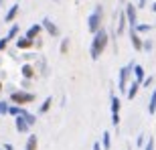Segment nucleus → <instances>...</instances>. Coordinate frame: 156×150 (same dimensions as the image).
Instances as JSON below:
<instances>
[{
  "label": "nucleus",
  "mask_w": 156,
  "mask_h": 150,
  "mask_svg": "<svg viewBox=\"0 0 156 150\" xmlns=\"http://www.w3.org/2000/svg\"><path fill=\"white\" fill-rule=\"evenodd\" d=\"M148 114H156V87H154V91H152L150 95V102H148Z\"/></svg>",
  "instance_id": "4be33fe9"
},
{
  "label": "nucleus",
  "mask_w": 156,
  "mask_h": 150,
  "mask_svg": "<svg viewBox=\"0 0 156 150\" xmlns=\"http://www.w3.org/2000/svg\"><path fill=\"white\" fill-rule=\"evenodd\" d=\"M35 47V41L29 39V37H16V49L20 51H27V49H33Z\"/></svg>",
  "instance_id": "ddd939ff"
},
{
  "label": "nucleus",
  "mask_w": 156,
  "mask_h": 150,
  "mask_svg": "<svg viewBox=\"0 0 156 150\" xmlns=\"http://www.w3.org/2000/svg\"><path fill=\"white\" fill-rule=\"evenodd\" d=\"M130 43L136 51H142V45H144V39L140 37V33H136L134 29H130Z\"/></svg>",
  "instance_id": "9d476101"
},
{
  "label": "nucleus",
  "mask_w": 156,
  "mask_h": 150,
  "mask_svg": "<svg viewBox=\"0 0 156 150\" xmlns=\"http://www.w3.org/2000/svg\"><path fill=\"white\" fill-rule=\"evenodd\" d=\"M116 16H118V29L116 30H118V37H120V35H124L126 29H128V18H126V12H124V10L118 12Z\"/></svg>",
  "instance_id": "f8f14e48"
},
{
  "label": "nucleus",
  "mask_w": 156,
  "mask_h": 150,
  "mask_svg": "<svg viewBox=\"0 0 156 150\" xmlns=\"http://www.w3.org/2000/svg\"><path fill=\"white\" fill-rule=\"evenodd\" d=\"M146 6H148V0H138L136 8H146Z\"/></svg>",
  "instance_id": "7c9ffc66"
},
{
  "label": "nucleus",
  "mask_w": 156,
  "mask_h": 150,
  "mask_svg": "<svg viewBox=\"0 0 156 150\" xmlns=\"http://www.w3.org/2000/svg\"><path fill=\"white\" fill-rule=\"evenodd\" d=\"M4 2H6V0H0V6H4Z\"/></svg>",
  "instance_id": "f704fd0d"
},
{
  "label": "nucleus",
  "mask_w": 156,
  "mask_h": 150,
  "mask_svg": "<svg viewBox=\"0 0 156 150\" xmlns=\"http://www.w3.org/2000/svg\"><path fill=\"white\" fill-rule=\"evenodd\" d=\"M41 33H43V27H41V23H35V24H30L29 29H27L24 37H29V39H33V41H35L37 37H41Z\"/></svg>",
  "instance_id": "2eb2a0df"
},
{
  "label": "nucleus",
  "mask_w": 156,
  "mask_h": 150,
  "mask_svg": "<svg viewBox=\"0 0 156 150\" xmlns=\"http://www.w3.org/2000/svg\"><path fill=\"white\" fill-rule=\"evenodd\" d=\"M140 87H142V83H140L138 79H130V83H128V89H126V98L128 99H134L136 95H138V91H140Z\"/></svg>",
  "instance_id": "6e6552de"
},
{
  "label": "nucleus",
  "mask_w": 156,
  "mask_h": 150,
  "mask_svg": "<svg viewBox=\"0 0 156 150\" xmlns=\"http://www.w3.org/2000/svg\"><path fill=\"white\" fill-rule=\"evenodd\" d=\"M18 33H20V27L12 23V24H10V29H8V33H6V39H8V41H16Z\"/></svg>",
  "instance_id": "a211bd4d"
},
{
  "label": "nucleus",
  "mask_w": 156,
  "mask_h": 150,
  "mask_svg": "<svg viewBox=\"0 0 156 150\" xmlns=\"http://www.w3.org/2000/svg\"><path fill=\"white\" fill-rule=\"evenodd\" d=\"M2 87H4V85H2V81H0V91H2Z\"/></svg>",
  "instance_id": "c9c22d12"
},
{
  "label": "nucleus",
  "mask_w": 156,
  "mask_h": 150,
  "mask_svg": "<svg viewBox=\"0 0 156 150\" xmlns=\"http://www.w3.org/2000/svg\"><path fill=\"white\" fill-rule=\"evenodd\" d=\"M101 148H104V150H110L112 148V136H110V132L101 134Z\"/></svg>",
  "instance_id": "412c9836"
},
{
  "label": "nucleus",
  "mask_w": 156,
  "mask_h": 150,
  "mask_svg": "<svg viewBox=\"0 0 156 150\" xmlns=\"http://www.w3.org/2000/svg\"><path fill=\"white\" fill-rule=\"evenodd\" d=\"M41 27H43V30H45L47 35H51L53 39H57V37H61V30H59V27L55 23H53L51 18H43V20H41Z\"/></svg>",
  "instance_id": "0eeeda50"
},
{
  "label": "nucleus",
  "mask_w": 156,
  "mask_h": 150,
  "mask_svg": "<svg viewBox=\"0 0 156 150\" xmlns=\"http://www.w3.org/2000/svg\"><path fill=\"white\" fill-rule=\"evenodd\" d=\"M150 10H152V12H156V2H152V6H150Z\"/></svg>",
  "instance_id": "72a5a7b5"
},
{
  "label": "nucleus",
  "mask_w": 156,
  "mask_h": 150,
  "mask_svg": "<svg viewBox=\"0 0 156 150\" xmlns=\"http://www.w3.org/2000/svg\"><path fill=\"white\" fill-rule=\"evenodd\" d=\"M14 126H16V130L20 134H27L30 130V126H29V122L24 120L23 116H14Z\"/></svg>",
  "instance_id": "4468645a"
},
{
  "label": "nucleus",
  "mask_w": 156,
  "mask_h": 150,
  "mask_svg": "<svg viewBox=\"0 0 156 150\" xmlns=\"http://www.w3.org/2000/svg\"><path fill=\"white\" fill-rule=\"evenodd\" d=\"M152 85H154V75H146L142 81V87H152Z\"/></svg>",
  "instance_id": "393cba45"
},
{
  "label": "nucleus",
  "mask_w": 156,
  "mask_h": 150,
  "mask_svg": "<svg viewBox=\"0 0 156 150\" xmlns=\"http://www.w3.org/2000/svg\"><path fill=\"white\" fill-rule=\"evenodd\" d=\"M18 116H23L24 120L29 122V126H30V128H33V126H35V124H37V116H35V114H30V112L27 110L24 105H20V114H18Z\"/></svg>",
  "instance_id": "f3484780"
},
{
  "label": "nucleus",
  "mask_w": 156,
  "mask_h": 150,
  "mask_svg": "<svg viewBox=\"0 0 156 150\" xmlns=\"http://www.w3.org/2000/svg\"><path fill=\"white\" fill-rule=\"evenodd\" d=\"M18 12H20V4H12L8 10H6V14H4V23H8V24H12L14 20H16V16H18Z\"/></svg>",
  "instance_id": "1a4fd4ad"
},
{
  "label": "nucleus",
  "mask_w": 156,
  "mask_h": 150,
  "mask_svg": "<svg viewBox=\"0 0 156 150\" xmlns=\"http://www.w3.org/2000/svg\"><path fill=\"white\" fill-rule=\"evenodd\" d=\"M152 47H154V45H152V41L146 39V41H144V45H142V51H148V53H150V51H152Z\"/></svg>",
  "instance_id": "c756f323"
},
{
  "label": "nucleus",
  "mask_w": 156,
  "mask_h": 150,
  "mask_svg": "<svg viewBox=\"0 0 156 150\" xmlns=\"http://www.w3.org/2000/svg\"><path fill=\"white\" fill-rule=\"evenodd\" d=\"M8 99H10V104H16V105H29L37 99V95L33 91H27V89H14V91H10Z\"/></svg>",
  "instance_id": "7ed1b4c3"
},
{
  "label": "nucleus",
  "mask_w": 156,
  "mask_h": 150,
  "mask_svg": "<svg viewBox=\"0 0 156 150\" xmlns=\"http://www.w3.org/2000/svg\"><path fill=\"white\" fill-rule=\"evenodd\" d=\"M152 29H154L152 24H144V23H138L136 27H134V30H136V33H140V35H142V33H150Z\"/></svg>",
  "instance_id": "5701e85b"
},
{
  "label": "nucleus",
  "mask_w": 156,
  "mask_h": 150,
  "mask_svg": "<svg viewBox=\"0 0 156 150\" xmlns=\"http://www.w3.org/2000/svg\"><path fill=\"white\" fill-rule=\"evenodd\" d=\"M20 75H23L24 79H35V77H37V69H35V65H30V63L20 65Z\"/></svg>",
  "instance_id": "9b49d317"
},
{
  "label": "nucleus",
  "mask_w": 156,
  "mask_h": 150,
  "mask_svg": "<svg viewBox=\"0 0 156 150\" xmlns=\"http://www.w3.org/2000/svg\"><path fill=\"white\" fill-rule=\"evenodd\" d=\"M110 110H112V124L114 126H120V110H122V99L118 98L116 93H110Z\"/></svg>",
  "instance_id": "39448f33"
},
{
  "label": "nucleus",
  "mask_w": 156,
  "mask_h": 150,
  "mask_svg": "<svg viewBox=\"0 0 156 150\" xmlns=\"http://www.w3.org/2000/svg\"><path fill=\"white\" fill-rule=\"evenodd\" d=\"M144 150H154V138H152V136H150L148 140H146V144H144Z\"/></svg>",
  "instance_id": "c85d7f7f"
},
{
  "label": "nucleus",
  "mask_w": 156,
  "mask_h": 150,
  "mask_svg": "<svg viewBox=\"0 0 156 150\" xmlns=\"http://www.w3.org/2000/svg\"><path fill=\"white\" fill-rule=\"evenodd\" d=\"M24 146H27L24 150H37V146H39V138H37V134H30Z\"/></svg>",
  "instance_id": "6ab92c4d"
},
{
  "label": "nucleus",
  "mask_w": 156,
  "mask_h": 150,
  "mask_svg": "<svg viewBox=\"0 0 156 150\" xmlns=\"http://www.w3.org/2000/svg\"><path fill=\"white\" fill-rule=\"evenodd\" d=\"M110 43V35H108V30L101 27L98 33H93V39H91V47H89V55H91L93 61H98L101 55H104L105 47Z\"/></svg>",
  "instance_id": "f257e3e1"
},
{
  "label": "nucleus",
  "mask_w": 156,
  "mask_h": 150,
  "mask_svg": "<svg viewBox=\"0 0 156 150\" xmlns=\"http://www.w3.org/2000/svg\"><path fill=\"white\" fill-rule=\"evenodd\" d=\"M51 105H53V95H49V98H45V102L41 104V108H39V114H47V112L51 110Z\"/></svg>",
  "instance_id": "aec40b11"
},
{
  "label": "nucleus",
  "mask_w": 156,
  "mask_h": 150,
  "mask_svg": "<svg viewBox=\"0 0 156 150\" xmlns=\"http://www.w3.org/2000/svg\"><path fill=\"white\" fill-rule=\"evenodd\" d=\"M4 150H14V146L12 144H4Z\"/></svg>",
  "instance_id": "473e14b6"
},
{
  "label": "nucleus",
  "mask_w": 156,
  "mask_h": 150,
  "mask_svg": "<svg viewBox=\"0 0 156 150\" xmlns=\"http://www.w3.org/2000/svg\"><path fill=\"white\" fill-rule=\"evenodd\" d=\"M120 2H122V4H124V2H126V0H120Z\"/></svg>",
  "instance_id": "e433bc0d"
},
{
  "label": "nucleus",
  "mask_w": 156,
  "mask_h": 150,
  "mask_svg": "<svg viewBox=\"0 0 156 150\" xmlns=\"http://www.w3.org/2000/svg\"><path fill=\"white\" fill-rule=\"evenodd\" d=\"M124 12H126V18H128V27L130 29H134L136 24H138V8H136V4L134 2H124Z\"/></svg>",
  "instance_id": "423d86ee"
},
{
  "label": "nucleus",
  "mask_w": 156,
  "mask_h": 150,
  "mask_svg": "<svg viewBox=\"0 0 156 150\" xmlns=\"http://www.w3.org/2000/svg\"><path fill=\"white\" fill-rule=\"evenodd\" d=\"M132 67H134V61L128 63V65H124V67L118 71V89H120L124 95H126L128 83H130V79H132Z\"/></svg>",
  "instance_id": "20e7f679"
},
{
  "label": "nucleus",
  "mask_w": 156,
  "mask_h": 150,
  "mask_svg": "<svg viewBox=\"0 0 156 150\" xmlns=\"http://www.w3.org/2000/svg\"><path fill=\"white\" fill-rule=\"evenodd\" d=\"M132 77H134V79H138L140 83H142V81H144V77H146L144 67H142V65H138V63H134V67H132Z\"/></svg>",
  "instance_id": "dca6fc26"
},
{
  "label": "nucleus",
  "mask_w": 156,
  "mask_h": 150,
  "mask_svg": "<svg viewBox=\"0 0 156 150\" xmlns=\"http://www.w3.org/2000/svg\"><path fill=\"white\" fill-rule=\"evenodd\" d=\"M91 150H101V142H93V148Z\"/></svg>",
  "instance_id": "2f4dec72"
},
{
  "label": "nucleus",
  "mask_w": 156,
  "mask_h": 150,
  "mask_svg": "<svg viewBox=\"0 0 156 150\" xmlns=\"http://www.w3.org/2000/svg\"><path fill=\"white\" fill-rule=\"evenodd\" d=\"M101 23H104V6L101 4H95L93 6V10L89 12V16H87V30L89 33H98L101 29Z\"/></svg>",
  "instance_id": "f03ea898"
},
{
  "label": "nucleus",
  "mask_w": 156,
  "mask_h": 150,
  "mask_svg": "<svg viewBox=\"0 0 156 150\" xmlns=\"http://www.w3.org/2000/svg\"><path fill=\"white\" fill-rule=\"evenodd\" d=\"M69 47H71V43H69V39L65 37V39L61 41V47H59V53H61V55H67V53H69Z\"/></svg>",
  "instance_id": "b1692460"
},
{
  "label": "nucleus",
  "mask_w": 156,
  "mask_h": 150,
  "mask_svg": "<svg viewBox=\"0 0 156 150\" xmlns=\"http://www.w3.org/2000/svg\"><path fill=\"white\" fill-rule=\"evenodd\" d=\"M144 144H146V136H144V134H140L138 140H136V146H138V148H144Z\"/></svg>",
  "instance_id": "cd10ccee"
},
{
  "label": "nucleus",
  "mask_w": 156,
  "mask_h": 150,
  "mask_svg": "<svg viewBox=\"0 0 156 150\" xmlns=\"http://www.w3.org/2000/svg\"><path fill=\"white\" fill-rule=\"evenodd\" d=\"M8 43H10V41L6 39V37H2V39H0V53H4L6 49H8Z\"/></svg>",
  "instance_id": "bb28decb"
},
{
  "label": "nucleus",
  "mask_w": 156,
  "mask_h": 150,
  "mask_svg": "<svg viewBox=\"0 0 156 150\" xmlns=\"http://www.w3.org/2000/svg\"><path fill=\"white\" fill-rule=\"evenodd\" d=\"M8 102H4V99H0V116H4V114H8Z\"/></svg>",
  "instance_id": "a878e982"
}]
</instances>
